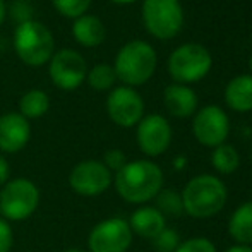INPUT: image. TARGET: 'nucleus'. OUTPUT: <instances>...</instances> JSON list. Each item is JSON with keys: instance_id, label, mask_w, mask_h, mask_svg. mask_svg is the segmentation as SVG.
Instances as JSON below:
<instances>
[{"instance_id": "1", "label": "nucleus", "mask_w": 252, "mask_h": 252, "mask_svg": "<svg viewBox=\"0 0 252 252\" xmlns=\"http://www.w3.org/2000/svg\"><path fill=\"white\" fill-rule=\"evenodd\" d=\"M163 186V172L150 159L127 161L115 175L119 196L132 204H143L158 196Z\"/></svg>"}, {"instance_id": "2", "label": "nucleus", "mask_w": 252, "mask_h": 252, "mask_svg": "<svg viewBox=\"0 0 252 252\" xmlns=\"http://www.w3.org/2000/svg\"><path fill=\"white\" fill-rule=\"evenodd\" d=\"M180 196L184 211L194 218H209L225 206L226 187L215 175H197L187 182Z\"/></svg>"}, {"instance_id": "3", "label": "nucleus", "mask_w": 252, "mask_h": 252, "mask_svg": "<svg viewBox=\"0 0 252 252\" xmlns=\"http://www.w3.org/2000/svg\"><path fill=\"white\" fill-rule=\"evenodd\" d=\"M156 52L146 41H130L124 45L115 57L113 70L117 74V79L126 83L127 86H141L156 70Z\"/></svg>"}, {"instance_id": "4", "label": "nucleus", "mask_w": 252, "mask_h": 252, "mask_svg": "<svg viewBox=\"0 0 252 252\" xmlns=\"http://www.w3.org/2000/svg\"><path fill=\"white\" fill-rule=\"evenodd\" d=\"M14 48L21 60L30 67H41L50 62L55 48L52 31L45 24L31 19L21 23L14 31Z\"/></svg>"}, {"instance_id": "5", "label": "nucleus", "mask_w": 252, "mask_h": 252, "mask_svg": "<svg viewBox=\"0 0 252 252\" xmlns=\"http://www.w3.org/2000/svg\"><path fill=\"white\" fill-rule=\"evenodd\" d=\"M40 204V190L30 179H12L0 190V213L7 221L28 220Z\"/></svg>"}, {"instance_id": "6", "label": "nucleus", "mask_w": 252, "mask_h": 252, "mask_svg": "<svg viewBox=\"0 0 252 252\" xmlns=\"http://www.w3.org/2000/svg\"><path fill=\"white\" fill-rule=\"evenodd\" d=\"M211 53L197 43H186L179 47L168 59V72L180 84L197 83L211 69Z\"/></svg>"}, {"instance_id": "7", "label": "nucleus", "mask_w": 252, "mask_h": 252, "mask_svg": "<svg viewBox=\"0 0 252 252\" xmlns=\"http://www.w3.org/2000/svg\"><path fill=\"white\" fill-rule=\"evenodd\" d=\"M143 21L153 36L170 40L182 30V5L179 0H144Z\"/></svg>"}, {"instance_id": "8", "label": "nucleus", "mask_w": 252, "mask_h": 252, "mask_svg": "<svg viewBox=\"0 0 252 252\" xmlns=\"http://www.w3.org/2000/svg\"><path fill=\"white\" fill-rule=\"evenodd\" d=\"M52 83L57 88L65 91H72L84 83L88 74V65L84 57L79 52L63 48L53 53L48 67Z\"/></svg>"}, {"instance_id": "9", "label": "nucleus", "mask_w": 252, "mask_h": 252, "mask_svg": "<svg viewBox=\"0 0 252 252\" xmlns=\"http://www.w3.org/2000/svg\"><path fill=\"white\" fill-rule=\"evenodd\" d=\"M132 244V230L122 218H108L98 223L88 237L91 252H127Z\"/></svg>"}, {"instance_id": "10", "label": "nucleus", "mask_w": 252, "mask_h": 252, "mask_svg": "<svg viewBox=\"0 0 252 252\" xmlns=\"http://www.w3.org/2000/svg\"><path fill=\"white\" fill-rule=\"evenodd\" d=\"M69 186L79 196H100L112 186V172L103 165V161L86 159L72 168L69 175Z\"/></svg>"}, {"instance_id": "11", "label": "nucleus", "mask_w": 252, "mask_h": 252, "mask_svg": "<svg viewBox=\"0 0 252 252\" xmlns=\"http://www.w3.org/2000/svg\"><path fill=\"white\" fill-rule=\"evenodd\" d=\"M106 112L113 124L120 127H132L143 119V98L129 86L115 88L106 98Z\"/></svg>"}, {"instance_id": "12", "label": "nucleus", "mask_w": 252, "mask_h": 252, "mask_svg": "<svg viewBox=\"0 0 252 252\" xmlns=\"http://www.w3.org/2000/svg\"><path fill=\"white\" fill-rule=\"evenodd\" d=\"M192 130L202 146L216 148L220 144H225V139L228 137V117L220 106L208 105L201 108V112L196 115L192 122Z\"/></svg>"}, {"instance_id": "13", "label": "nucleus", "mask_w": 252, "mask_h": 252, "mask_svg": "<svg viewBox=\"0 0 252 252\" xmlns=\"http://www.w3.org/2000/svg\"><path fill=\"white\" fill-rule=\"evenodd\" d=\"M172 141V127L161 115H146L137 126V144L139 150L148 156L163 155Z\"/></svg>"}, {"instance_id": "14", "label": "nucleus", "mask_w": 252, "mask_h": 252, "mask_svg": "<svg viewBox=\"0 0 252 252\" xmlns=\"http://www.w3.org/2000/svg\"><path fill=\"white\" fill-rule=\"evenodd\" d=\"M31 137L30 120L21 113L10 112L0 117V151L17 153L21 151Z\"/></svg>"}, {"instance_id": "15", "label": "nucleus", "mask_w": 252, "mask_h": 252, "mask_svg": "<svg viewBox=\"0 0 252 252\" xmlns=\"http://www.w3.org/2000/svg\"><path fill=\"white\" fill-rule=\"evenodd\" d=\"M163 101L170 115L177 119H187L197 108V96L190 88L184 84H172L165 90Z\"/></svg>"}, {"instance_id": "16", "label": "nucleus", "mask_w": 252, "mask_h": 252, "mask_svg": "<svg viewBox=\"0 0 252 252\" xmlns=\"http://www.w3.org/2000/svg\"><path fill=\"white\" fill-rule=\"evenodd\" d=\"M129 226L134 233L144 239H155L159 232L166 228L165 226V216L153 206H143L136 209L129 220Z\"/></svg>"}, {"instance_id": "17", "label": "nucleus", "mask_w": 252, "mask_h": 252, "mask_svg": "<svg viewBox=\"0 0 252 252\" xmlns=\"http://www.w3.org/2000/svg\"><path fill=\"white\" fill-rule=\"evenodd\" d=\"M72 34L79 45L88 47V48H93L105 41L106 30H105V24L101 23L100 17L84 14V16L74 19Z\"/></svg>"}, {"instance_id": "18", "label": "nucleus", "mask_w": 252, "mask_h": 252, "mask_svg": "<svg viewBox=\"0 0 252 252\" xmlns=\"http://www.w3.org/2000/svg\"><path fill=\"white\" fill-rule=\"evenodd\" d=\"M225 101L235 112L252 110V76H237L225 90Z\"/></svg>"}, {"instance_id": "19", "label": "nucleus", "mask_w": 252, "mask_h": 252, "mask_svg": "<svg viewBox=\"0 0 252 252\" xmlns=\"http://www.w3.org/2000/svg\"><path fill=\"white\" fill-rule=\"evenodd\" d=\"M228 232L232 239L240 246L252 244V201L244 202L233 211L228 223Z\"/></svg>"}, {"instance_id": "20", "label": "nucleus", "mask_w": 252, "mask_h": 252, "mask_svg": "<svg viewBox=\"0 0 252 252\" xmlns=\"http://www.w3.org/2000/svg\"><path fill=\"white\" fill-rule=\"evenodd\" d=\"M50 108V98L41 90H30L19 100V113L26 120L40 119Z\"/></svg>"}, {"instance_id": "21", "label": "nucleus", "mask_w": 252, "mask_h": 252, "mask_svg": "<svg viewBox=\"0 0 252 252\" xmlns=\"http://www.w3.org/2000/svg\"><path fill=\"white\" fill-rule=\"evenodd\" d=\"M211 163L220 173H233L240 165L239 151L230 144H220L211 155Z\"/></svg>"}, {"instance_id": "22", "label": "nucleus", "mask_w": 252, "mask_h": 252, "mask_svg": "<svg viewBox=\"0 0 252 252\" xmlns=\"http://www.w3.org/2000/svg\"><path fill=\"white\" fill-rule=\"evenodd\" d=\"M86 81L93 90L96 91H106L115 84L117 74L112 65L108 63H98L90 72L86 74Z\"/></svg>"}, {"instance_id": "23", "label": "nucleus", "mask_w": 252, "mask_h": 252, "mask_svg": "<svg viewBox=\"0 0 252 252\" xmlns=\"http://www.w3.org/2000/svg\"><path fill=\"white\" fill-rule=\"evenodd\" d=\"M156 199V209L161 213L163 216H180L184 211V204H182V196H180L177 190L172 189H165L159 190Z\"/></svg>"}, {"instance_id": "24", "label": "nucleus", "mask_w": 252, "mask_h": 252, "mask_svg": "<svg viewBox=\"0 0 252 252\" xmlns=\"http://www.w3.org/2000/svg\"><path fill=\"white\" fill-rule=\"evenodd\" d=\"M52 3L57 12L62 14L63 17L77 19L86 14L91 5V0H52Z\"/></svg>"}, {"instance_id": "25", "label": "nucleus", "mask_w": 252, "mask_h": 252, "mask_svg": "<svg viewBox=\"0 0 252 252\" xmlns=\"http://www.w3.org/2000/svg\"><path fill=\"white\" fill-rule=\"evenodd\" d=\"M179 246L180 237L177 230L172 228H165L153 239V247L156 249V252H175Z\"/></svg>"}, {"instance_id": "26", "label": "nucleus", "mask_w": 252, "mask_h": 252, "mask_svg": "<svg viewBox=\"0 0 252 252\" xmlns=\"http://www.w3.org/2000/svg\"><path fill=\"white\" fill-rule=\"evenodd\" d=\"M175 252H216V247L211 240L204 237H196V239H189L187 242L180 244Z\"/></svg>"}, {"instance_id": "27", "label": "nucleus", "mask_w": 252, "mask_h": 252, "mask_svg": "<svg viewBox=\"0 0 252 252\" xmlns=\"http://www.w3.org/2000/svg\"><path fill=\"white\" fill-rule=\"evenodd\" d=\"M127 163V158L124 155V151L120 150H110L105 153V159H103V165L110 170V172H119L120 168H124Z\"/></svg>"}, {"instance_id": "28", "label": "nucleus", "mask_w": 252, "mask_h": 252, "mask_svg": "<svg viewBox=\"0 0 252 252\" xmlns=\"http://www.w3.org/2000/svg\"><path fill=\"white\" fill-rule=\"evenodd\" d=\"M14 246L12 226L7 220L0 216V252H9Z\"/></svg>"}, {"instance_id": "29", "label": "nucleus", "mask_w": 252, "mask_h": 252, "mask_svg": "<svg viewBox=\"0 0 252 252\" xmlns=\"http://www.w3.org/2000/svg\"><path fill=\"white\" fill-rule=\"evenodd\" d=\"M10 16H12V19L17 21V24L31 21V7L26 2H23V0H17L10 7Z\"/></svg>"}, {"instance_id": "30", "label": "nucleus", "mask_w": 252, "mask_h": 252, "mask_svg": "<svg viewBox=\"0 0 252 252\" xmlns=\"http://www.w3.org/2000/svg\"><path fill=\"white\" fill-rule=\"evenodd\" d=\"M9 175H10L9 163H7V159L0 155V187L5 186V184L9 182Z\"/></svg>"}, {"instance_id": "31", "label": "nucleus", "mask_w": 252, "mask_h": 252, "mask_svg": "<svg viewBox=\"0 0 252 252\" xmlns=\"http://www.w3.org/2000/svg\"><path fill=\"white\" fill-rule=\"evenodd\" d=\"M225 252H252V247L251 246H240V244H237V246L230 247V249H226Z\"/></svg>"}, {"instance_id": "32", "label": "nucleus", "mask_w": 252, "mask_h": 252, "mask_svg": "<svg viewBox=\"0 0 252 252\" xmlns=\"http://www.w3.org/2000/svg\"><path fill=\"white\" fill-rule=\"evenodd\" d=\"M5 16H7L5 2H3V0H0V26H2V23L5 21Z\"/></svg>"}, {"instance_id": "33", "label": "nucleus", "mask_w": 252, "mask_h": 252, "mask_svg": "<svg viewBox=\"0 0 252 252\" xmlns=\"http://www.w3.org/2000/svg\"><path fill=\"white\" fill-rule=\"evenodd\" d=\"M112 2H115V3H132V2H136V0H112Z\"/></svg>"}, {"instance_id": "34", "label": "nucleus", "mask_w": 252, "mask_h": 252, "mask_svg": "<svg viewBox=\"0 0 252 252\" xmlns=\"http://www.w3.org/2000/svg\"><path fill=\"white\" fill-rule=\"evenodd\" d=\"M65 252H84V251H81L79 247H70V249H67Z\"/></svg>"}, {"instance_id": "35", "label": "nucleus", "mask_w": 252, "mask_h": 252, "mask_svg": "<svg viewBox=\"0 0 252 252\" xmlns=\"http://www.w3.org/2000/svg\"><path fill=\"white\" fill-rule=\"evenodd\" d=\"M249 67H251V72H252V57H251V62H249Z\"/></svg>"}]
</instances>
